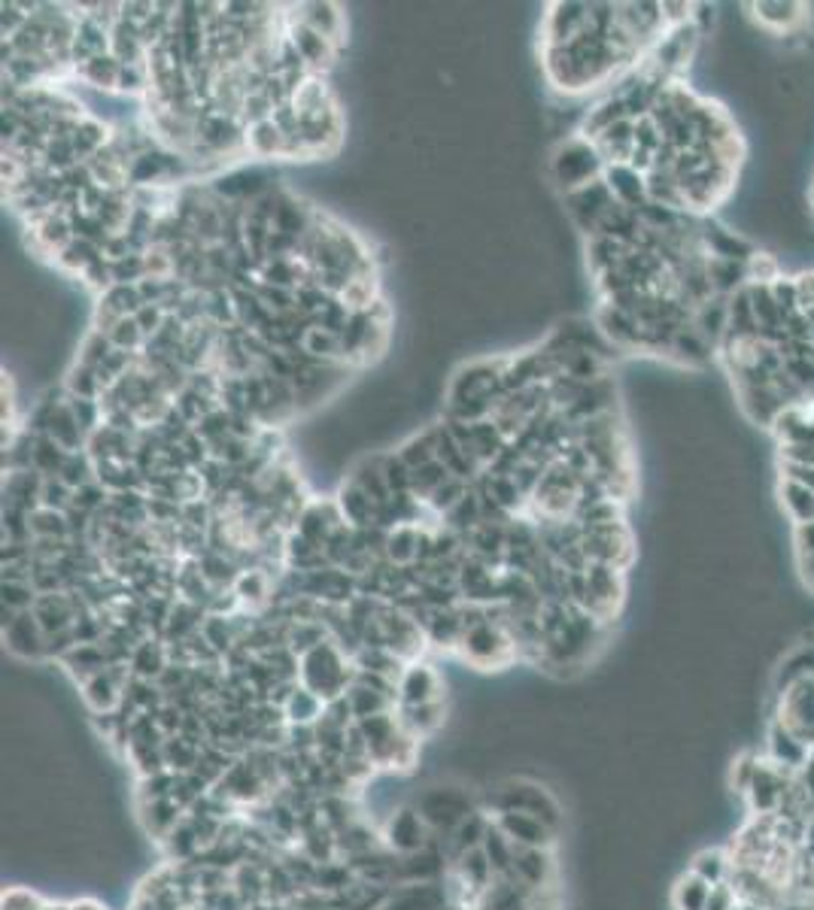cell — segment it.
Segmentation results:
<instances>
[{
  "label": "cell",
  "mask_w": 814,
  "mask_h": 910,
  "mask_svg": "<svg viewBox=\"0 0 814 910\" xmlns=\"http://www.w3.org/2000/svg\"><path fill=\"white\" fill-rule=\"evenodd\" d=\"M356 725L374 772L402 774L410 772L420 762V741L405 732V725L398 722L395 710L362 720Z\"/></svg>",
  "instance_id": "1"
},
{
  "label": "cell",
  "mask_w": 814,
  "mask_h": 910,
  "mask_svg": "<svg viewBox=\"0 0 814 910\" xmlns=\"http://www.w3.org/2000/svg\"><path fill=\"white\" fill-rule=\"evenodd\" d=\"M353 680H356V662H353V656H346L331 637L326 644H319L317 650L305 653L298 662V682L310 689L314 696L322 698L326 704L344 698Z\"/></svg>",
  "instance_id": "2"
},
{
  "label": "cell",
  "mask_w": 814,
  "mask_h": 910,
  "mask_svg": "<svg viewBox=\"0 0 814 910\" xmlns=\"http://www.w3.org/2000/svg\"><path fill=\"white\" fill-rule=\"evenodd\" d=\"M484 810L498 813V810H517V813H529L550 825L553 832L562 829V804L557 796L550 792L548 786L529 780V777H510L505 784H498L490 796H486Z\"/></svg>",
  "instance_id": "3"
},
{
  "label": "cell",
  "mask_w": 814,
  "mask_h": 910,
  "mask_svg": "<svg viewBox=\"0 0 814 910\" xmlns=\"http://www.w3.org/2000/svg\"><path fill=\"white\" fill-rule=\"evenodd\" d=\"M602 174H605V158L596 149V143L584 137V134H574L553 152V177L565 189V195L574 189H584Z\"/></svg>",
  "instance_id": "4"
},
{
  "label": "cell",
  "mask_w": 814,
  "mask_h": 910,
  "mask_svg": "<svg viewBox=\"0 0 814 910\" xmlns=\"http://www.w3.org/2000/svg\"><path fill=\"white\" fill-rule=\"evenodd\" d=\"M383 847L395 853V856H410V853H420V850L432 847L435 832L432 825L426 822L417 804H398L386 813V820L381 825Z\"/></svg>",
  "instance_id": "5"
},
{
  "label": "cell",
  "mask_w": 814,
  "mask_h": 910,
  "mask_svg": "<svg viewBox=\"0 0 814 910\" xmlns=\"http://www.w3.org/2000/svg\"><path fill=\"white\" fill-rule=\"evenodd\" d=\"M426 822L432 825L435 837H447V834L457 829L459 822L469 817L471 810H477L474 798L459 789V786H429L422 789L417 801H414Z\"/></svg>",
  "instance_id": "6"
},
{
  "label": "cell",
  "mask_w": 814,
  "mask_h": 910,
  "mask_svg": "<svg viewBox=\"0 0 814 910\" xmlns=\"http://www.w3.org/2000/svg\"><path fill=\"white\" fill-rule=\"evenodd\" d=\"M776 696V720L796 734L802 744L814 746V677L793 682Z\"/></svg>",
  "instance_id": "7"
},
{
  "label": "cell",
  "mask_w": 814,
  "mask_h": 910,
  "mask_svg": "<svg viewBox=\"0 0 814 910\" xmlns=\"http://www.w3.org/2000/svg\"><path fill=\"white\" fill-rule=\"evenodd\" d=\"M128 682H131L128 662H113L101 674H95L89 682H82V698H86L91 713H116L125 701Z\"/></svg>",
  "instance_id": "8"
},
{
  "label": "cell",
  "mask_w": 814,
  "mask_h": 910,
  "mask_svg": "<svg viewBox=\"0 0 814 910\" xmlns=\"http://www.w3.org/2000/svg\"><path fill=\"white\" fill-rule=\"evenodd\" d=\"M444 701V680L441 674L426 662H410L405 674L398 677V704H432Z\"/></svg>",
  "instance_id": "9"
},
{
  "label": "cell",
  "mask_w": 814,
  "mask_h": 910,
  "mask_svg": "<svg viewBox=\"0 0 814 910\" xmlns=\"http://www.w3.org/2000/svg\"><path fill=\"white\" fill-rule=\"evenodd\" d=\"M514 880L529 886L535 892L557 889V859L553 850L544 847H517L514 853Z\"/></svg>",
  "instance_id": "10"
},
{
  "label": "cell",
  "mask_w": 814,
  "mask_h": 910,
  "mask_svg": "<svg viewBox=\"0 0 814 910\" xmlns=\"http://www.w3.org/2000/svg\"><path fill=\"white\" fill-rule=\"evenodd\" d=\"M493 822H496L502 832L508 834L514 847L553 850V841H557V832H553L550 825H544L538 817H529V813L498 810V813H493Z\"/></svg>",
  "instance_id": "11"
},
{
  "label": "cell",
  "mask_w": 814,
  "mask_h": 910,
  "mask_svg": "<svg viewBox=\"0 0 814 910\" xmlns=\"http://www.w3.org/2000/svg\"><path fill=\"white\" fill-rule=\"evenodd\" d=\"M381 910H450L447 884H398L389 889Z\"/></svg>",
  "instance_id": "12"
},
{
  "label": "cell",
  "mask_w": 814,
  "mask_h": 910,
  "mask_svg": "<svg viewBox=\"0 0 814 910\" xmlns=\"http://www.w3.org/2000/svg\"><path fill=\"white\" fill-rule=\"evenodd\" d=\"M3 644L7 650L19 658H28V662H37V658H50L46 656V632L40 629L37 617L34 610H25L19 613L10 625H3Z\"/></svg>",
  "instance_id": "13"
},
{
  "label": "cell",
  "mask_w": 814,
  "mask_h": 910,
  "mask_svg": "<svg viewBox=\"0 0 814 910\" xmlns=\"http://www.w3.org/2000/svg\"><path fill=\"white\" fill-rule=\"evenodd\" d=\"M189 810L179 804L177 798H153V801H138V820H141L143 832L150 834L153 841H165L167 834L177 829L179 822L186 820Z\"/></svg>",
  "instance_id": "14"
},
{
  "label": "cell",
  "mask_w": 814,
  "mask_h": 910,
  "mask_svg": "<svg viewBox=\"0 0 814 910\" xmlns=\"http://www.w3.org/2000/svg\"><path fill=\"white\" fill-rule=\"evenodd\" d=\"M769 762H776V765H781V768H788V772H800L802 765L812 758V746L802 744L796 734L790 732V729H784L781 722L772 720V725H769V732H766V753H763Z\"/></svg>",
  "instance_id": "15"
},
{
  "label": "cell",
  "mask_w": 814,
  "mask_h": 910,
  "mask_svg": "<svg viewBox=\"0 0 814 910\" xmlns=\"http://www.w3.org/2000/svg\"><path fill=\"white\" fill-rule=\"evenodd\" d=\"M490 825H493V813H490V810H471L469 817L459 822L453 832L447 834V837H441V841H444L447 856L457 859V856L469 853V850H481L486 832H490Z\"/></svg>",
  "instance_id": "16"
},
{
  "label": "cell",
  "mask_w": 814,
  "mask_h": 910,
  "mask_svg": "<svg viewBox=\"0 0 814 910\" xmlns=\"http://www.w3.org/2000/svg\"><path fill=\"white\" fill-rule=\"evenodd\" d=\"M395 717L405 725V732L417 741H429L435 734L444 729L447 722V704L444 701H432V704H398Z\"/></svg>",
  "instance_id": "17"
},
{
  "label": "cell",
  "mask_w": 814,
  "mask_h": 910,
  "mask_svg": "<svg viewBox=\"0 0 814 910\" xmlns=\"http://www.w3.org/2000/svg\"><path fill=\"white\" fill-rule=\"evenodd\" d=\"M778 495H781L784 517L793 522V529L805 525V522H814V486L793 480V477H781Z\"/></svg>",
  "instance_id": "18"
},
{
  "label": "cell",
  "mask_w": 814,
  "mask_h": 910,
  "mask_svg": "<svg viewBox=\"0 0 814 910\" xmlns=\"http://www.w3.org/2000/svg\"><path fill=\"white\" fill-rule=\"evenodd\" d=\"M754 10H757V22L769 31V34H776V37H784V34H793L796 27L809 19V15L802 13L805 7L802 3H754Z\"/></svg>",
  "instance_id": "19"
},
{
  "label": "cell",
  "mask_w": 814,
  "mask_h": 910,
  "mask_svg": "<svg viewBox=\"0 0 814 910\" xmlns=\"http://www.w3.org/2000/svg\"><path fill=\"white\" fill-rule=\"evenodd\" d=\"M283 713H286V722L289 725H317L326 713V701L319 696H314L310 689H305L301 682L293 689V696L286 698L283 704Z\"/></svg>",
  "instance_id": "20"
},
{
  "label": "cell",
  "mask_w": 814,
  "mask_h": 910,
  "mask_svg": "<svg viewBox=\"0 0 814 910\" xmlns=\"http://www.w3.org/2000/svg\"><path fill=\"white\" fill-rule=\"evenodd\" d=\"M481 850H484V856L490 859V865H493V874H496V877H514V853H517V847L510 844V837L498 829L496 822L490 825V832H486Z\"/></svg>",
  "instance_id": "21"
},
{
  "label": "cell",
  "mask_w": 814,
  "mask_h": 910,
  "mask_svg": "<svg viewBox=\"0 0 814 910\" xmlns=\"http://www.w3.org/2000/svg\"><path fill=\"white\" fill-rule=\"evenodd\" d=\"M729 872H733V856H729V850H702L700 856L690 862V874H696V877H702L705 884L712 886L726 884V880H729Z\"/></svg>",
  "instance_id": "22"
},
{
  "label": "cell",
  "mask_w": 814,
  "mask_h": 910,
  "mask_svg": "<svg viewBox=\"0 0 814 910\" xmlns=\"http://www.w3.org/2000/svg\"><path fill=\"white\" fill-rule=\"evenodd\" d=\"M712 896V884H705L696 874L678 877L672 889V908L674 910H705V901Z\"/></svg>",
  "instance_id": "23"
},
{
  "label": "cell",
  "mask_w": 814,
  "mask_h": 910,
  "mask_svg": "<svg viewBox=\"0 0 814 910\" xmlns=\"http://www.w3.org/2000/svg\"><path fill=\"white\" fill-rule=\"evenodd\" d=\"M77 74L103 91H119V74H122V64L116 62L113 55H101V58H91V62L79 64Z\"/></svg>",
  "instance_id": "24"
},
{
  "label": "cell",
  "mask_w": 814,
  "mask_h": 910,
  "mask_svg": "<svg viewBox=\"0 0 814 910\" xmlns=\"http://www.w3.org/2000/svg\"><path fill=\"white\" fill-rule=\"evenodd\" d=\"M805 677H814V644L800 646V650H793V653H790L788 662H784L781 670H778L776 692L788 689V686H793V682L805 680Z\"/></svg>",
  "instance_id": "25"
},
{
  "label": "cell",
  "mask_w": 814,
  "mask_h": 910,
  "mask_svg": "<svg viewBox=\"0 0 814 910\" xmlns=\"http://www.w3.org/2000/svg\"><path fill=\"white\" fill-rule=\"evenodd\" d=\"M46 898L28 886H7L0 896V910H43Z\"/></svg>",
  "instance_id": "26"
},
{
  "label": "cell",
  "mask_w": 814,
  "mask_h": 910,
  "mask_svg": "<svg viewBox=\"0 0 814 910\" xmlns=\"http://www.w3.org/2000/svg\"><path fill=\"white\" fill-rule=\"evenodd\" d=\"M760 758H763V756H757V753H745V756H738L736 765H733L729 784H733V789H736L741 798H745L748 786H751L754 774H757V765H760Z\"/></svg>",
  "instance_id": "27"
},
{
  "label": "cell",
  "mask_w": 814,
  "mask_h": 910,
  "mask_svg": "<svg viewBox=\"0 0 814 910\" xmlns=\"http://www.w3.org/2000/svg\"><path fill=\"white\" fill-rule=\"evenodd\" d=\"M738 905V896L733 892L729 884H717L712 886V896L705 901V910H733Z\"/></svg>",
  "instance_id": "28"
},
{
  "label": "cell",
  "mask_w": 814,
  "mask_h": 910,
  "mask_svg": "<svg viewBox=\"0 0 814 910\" xmlns=\"http://www.w3.org/2000/svg\"><path fill=\"white\" fill-rule=\"evenodd\" d=\"M772 910H814V898L788 896V898H781Z\"/></svg>",
  "instance_id": "29"
},
{
  "label": "cell",
  "mask_w": 814,
  "mask_h": 910,
  "mask_svg": "<svg viewBox=\"0 0 814 910\" xmlns=\"http://www.w3.org/2000/svg\"><path fill=\"white\" fill-rule=\"evenodd\" d=\"M796 562H800L802 580H805V586L814 592V553H809V556H796Z\"/></svg>",
  "instance_id": "30"
},
{
  "label": "cell",
  "mask_w": 814,
  "mask_h": 910,
  "mask_svg": "<svg viewBox=\"0 0 814 910\" xmlns=\"http://www.w3.org/2000/svg\"><path fill=\"white\" fill-rule=\"evenodd\" d=\"M733 910H769V908H763V905H754V901H738Z\"/></svg>",
  "instance_id": "31"
},
{
  "label": "cell",
  "mask_w": 814,
  "mask_h": 910,
  "mask_svg": "<svg viewBox=\"0 0 814 910\" xmlns=\"http://www.w3.org/2000/svg\"><path fill=\"white\" fill-rule=\"evenodd\" d=\"M43 910H70V905H64V901H46Z\"/></svg>",
  "instance_id": "32"
}]
</instances>
